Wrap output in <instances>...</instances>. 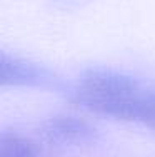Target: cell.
Segmentation results:
<instances>
[{
	"label": "cell",
	"instance_id": "cell-5",
	"mask_svg": "<svg viewBox=\"0 0 155 157\" xmlns=\"http://www.w3.org/2000/svg\"><path fill=\"white\" fill-rule=\"evenodd\" d=\"M87 0H54L55 5L62 7V9H73V7H80L83 5Z\"/></svg>",
	"mask_w": 155,
	"mask_h": 157
},
{
	"label": "cell",
	"instance_id": "cell-2",
	"mask_svg": "<svg viewBox=\"0 0 155 157\" xmlns=\"http://www.w3.org/2000/svg\"><path fill=\"white\" fill-rule=\"evenodd\" d=\"M0 87L62 89V80L54 70L37 62L0 52Z\"/></svg>",
	"mask_w": 155,
	"mask_h": 157
},
{
	"label": "cell",
	"instance_id": "cell-4",
	"mask_svg": "<svg viewBox=\"0 0 155 157\" xmlns=\"http://www.w3.org/2000/svg\"><path fill=\"white\" fill-rule=\"evenodd\" d=\"M0 157H40L39 145L17 132H0Z\"/></svg>",
	"mask_w": 155,
	"mask_h": 157
},
{
	"label": "cell",
	"instance_id": "cell-1",
	"mask_svg": "<svg viewBox=\"0 0 155 157\" xmlns=\"http://www.w3.org/2000/svg\"><path fill=\"white\" fill-rule=\"evenodd\" d=\"M72 102L102 117L155 130V84L109 67L83 70L68 92Z\"/></svg>",
	"mask_w": 155,
	"mask_h": 157
},
{
	"label": "cell",
	"instance_id": "cell-3",
	"mask_svg": "<svg viewBox=\"0 0 155 157\" xmlns=\"http://www.w3.org/2000/svg\"><path fill=\"white\" fill-rule=\"evenodd\" d=\"M42 132L52 145H87L97 139V130L90 122L70 114H57L47 119Z\"/></svg>",
	"mask_w": 155,
	"mask_h": 157
}]
</instances>
